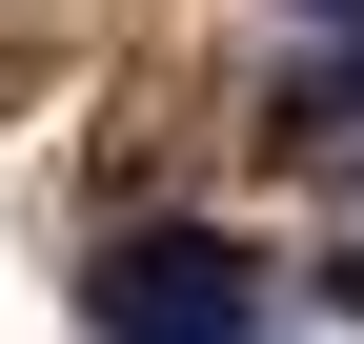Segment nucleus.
<instances>
[{
	"label": "nucleus",
	"instance_id": "2",
	"mask_svg": "<svg viewBox=\"0 0 364 344\" xmlns=\"http://www.w3.org/2000/svg\"><path fill=\"white\" fill-rule=\"evenodd\" d=\"M324 21H364V0H324Z\"/></svg>",
	"mask_w": 364,
	"mask_h": 344
},
{
	"label": "nucleus",
	"instance_id": "1",
	"mask_svg": "<svg viewBox=\"0 0 364 344\" xmlns=\"http://www.w3.org/2000/svg\"><path fill=\"white\" fill-rule=\"evenodd\" d=\"M81 324L102 344H263V264L223 223H142L102 284H81Z\"/></svg>",
	"mask_w": 364,
	"mask_h": 344
}]
</instances>
